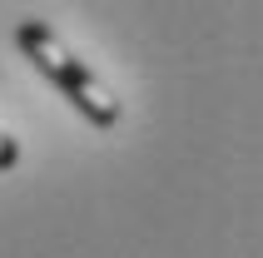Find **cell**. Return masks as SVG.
<instances>
[{
    "mask_svg": "<svg viewBox=\"0 0 263 258\" xmlns=\"http://www.w3.org/2000/svg\"><path fill=\"white\" fill-rule=\"evenodd\" d=\"M15 45L25 50V60H30V65H35V70H40L45 80H50V85H55L95 129H109V124L119 119V100L100 85V75L89 70V65L74 55V50L60 40L45 20H20V25H15Z\"/></svg>",
    "mask_w": 263,
    "mask_h": 258,
    "instance_id": "6da1fadb",
    "label": "cell"
},
{
    "mask_svg": "<svg viewBox=\"0 0 263 258\" xmlns=\"http://www.w3.org/2000/svg\"><path fill=\"white\" fill-rule=\"evenodd\" d=\"M15 164H20V144L0 129V169H15Z\"/></svg>",
    "mask_w": 263,
    "mask_h": 258,
    "instance_id": "7a4b0ae2",
    "label": "cell"
}]
</instances>
